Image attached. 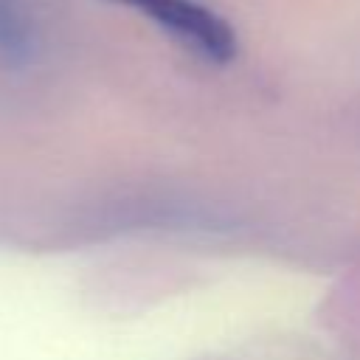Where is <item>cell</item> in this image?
Returning a JSON list of instances; mask_svg holds the SVG:
<instances>
[{
    "label": "cell",
    "instance_id": "2",
    "mask_svg": "<svg viewBox=\"0 0 360 360\" xmlns=\"http://www.w3.org/2000/svg\"><path fill=\"white\" fill-rule=\"evenodd\" d=\"M34 22L22 0H0V65H22L34 51Z\"/></svg>",
    "mask_w": 360,
    "mask_h": 360
},
{
    "label": "cell",
    "instance_id": "1",
    "mask_svg": "<svg viewBox=\"0 0 360 360\" xmlns=\"http://www.w3.org/2000/svg\"><path fill=\"white\" fill-rule=\"evenodd\" d=\"M110 3L138 11L141 17L163 28L172 39H177L183 48H188L194 56L211 65H228L239 51L233 25L200 0H110Z\"/></svg>",
    "mask_w": 360,
    "mask_h": 360
}]
</instances>
